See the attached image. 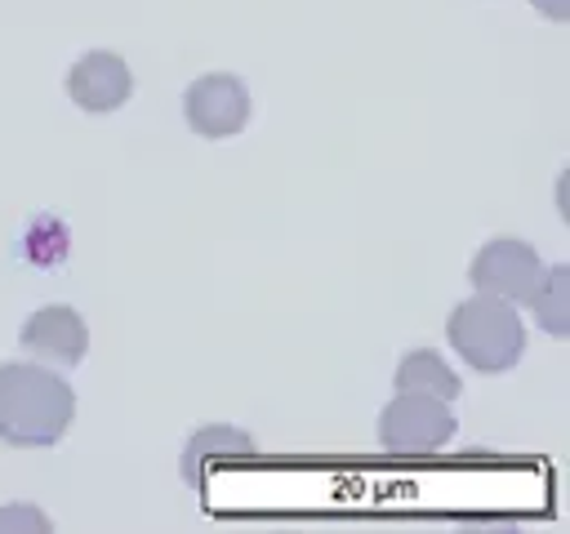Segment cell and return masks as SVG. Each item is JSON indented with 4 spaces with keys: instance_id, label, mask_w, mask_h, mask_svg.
I'll return each instance as SVG.
<instances>
[{
    "instance_id": "6da1fadb",
    "label": "cell",
    "mask_w": 570,
    "mask_h": 534,
    "mask_svg": "<svg viewBox=\"0 0 570 534\" xmlns=\"http://www.w3.org/2000/svg\"><path fill=\"white\" fill-rule=\"evenodd\" d=\"M76 418V392L40 360L0 365V441L18 449H45L67 436Z\"/></svg>"
},
{
    "instance_id": "7a4b0ae2",
    "label": "cell",
    "mask_w": 570,
    "mask_h": 534,
    "mask_svg": "<svg viewBox=\"0 0 570 534\" xmlns=\"http://www.w3.org/2000/svg\"><path fill=\"white\" fill-rule=\"evenodd\" d=\"M445 338L481 374H503L525 352V325L517 316V303L494 298V294H476L459 303L445 320Z\"/></svg>"
},
{
    "instance_id": "3957f363",
    "label": "cell",
    "mask_w": 570,
    "mask_h": 534,
    "mask_svg": "<svg viewBox=\"0 0 570 534\" xmlns=\"http://www.w3.org/2000/svg\"><path fill=\"white\" fill-rule=\"evenodd\" d=\"M454 436L450 400L396 392L379 414V445L392 454H432Z\"/></svg>"
},
{
    "instance_id": "277c9868",
    "label": "cell",
    "mask_w": 570,
    "mask_h": 534,
    "mask_svg": "<svg viewBox=\"0 0 570 534\" xmlns=\"http://www.w3.org/2000/svg\"><path fill=\"white\" fill-rule=\"evenodd\" d=\"M476 294H494L508 303H525L543 276V263L534 254V245L517 240V236H494L476 249L472 267H468Z\"/></svg>"
},
{
    "instance_id": "5b68a950",
    "label": "cell",
    "mask_w": 570,
    "mask_h": 534,
    "mask_svg": "<svg viewBox=\"0 0 570 534\" xmlns=\"http://www.w3.org/2000/svg\"><path fill=\"white\" fill-rule=\"evenodd\" d=\"M183 116L200 138H232L249 125V89L232 71H209L187 85Z\"/></svg>"
},
{
    "instance_id": "8992f818",
    "label": "cell",
    "mask_w": 570,
    "mask_h": 534,
    "mask_svg": "<svg viewBox=\"0 0 570 534\" xmlns=\"http://www.w3.org/2000/svg\"><path fill=\"white\" fill-rule=\"evenodd\" d=\"M18 347H22L31 360L80 365L85 352H89V329H85V320H80L76 307L53 303V307H40V312H31V316L22 320Z\"/></svg>"
},
{
    "instance_id": "52a82bcc",
    "label": "cell",
    "mask_w": 570,
    "mask_h": 534,
    "mask_svg": "<svg viewBox=\"0 0 570 534\" xmlns=\"http://www.w3.org/2000/svg\"><path fill=\"white\" fill-rule=\"evenodd\" d=\"M67 93H71V102H76L80 111L102 116V111H116V107L129 102L134 76H129V67H125L120 53H111V49H89V53H80V58L71 62V71H67Z\"/></svg>"
},
{
    "instance_id": "ba28073f",
    "label": "cell",
    "mask_w": 570,
    "mask_h": 534,
    "mask_svg": "<svg viewBox=\"0 0 570 534\" xmlns=\"http://www.w3.org/2000/svg\"><path fill=\"white\" fill-rule=\"evenodd\" d=\"M396 392H419V396H436V400H454L463 392L459 374L428 347L405 352L396 365Z\"/></svg>"
},
{
    "instance_id": "9c48e42d",
    "label": "cell",
    "mask_w": 570,
    "mask_h": 534,
    "mask_svg": "<svg viewBox=\"0 0 570 534\" xmlns=\"http://www.w3.org/2000/svg\"><path fill=\"white\" fill-rule=\"evenodd\" d=\"M525 303H530L534 320H539L552 338H566V334H570V267H566V263L543 267L534 294H530Z\"/></svg>"
},
{
    "instance_id": "30bf717a",
    "label": "cell",
    "mask_w": 570,
    "mask_h": 534,
    "mask_svg": "<svg viewBox=\"0 0 570 534\" xmlns=\"http://www.w3.org/2000/svg\"><path fill=\"white\" fill-rule=\"evenodd\" d=\"M9 525L49 530V516H45V512H36V507H4V512H0V530H9Z\"/></svg>"
},
{
    "instance_id": "8fae6325",
    "label": "cell",
    "mask_w": 570,
    "mask_h": 534,
    "mask_svg": "<svg viewBox=\"0 0 570 534\" xmlns=\"http://www.w3.org/2000/svg\"><path fill=\"white\" fill-rule=\"evenodd\" d=\"M543 18H552V22H566L570 18V0H530Z\"/></svg>"
}]
</instances>
